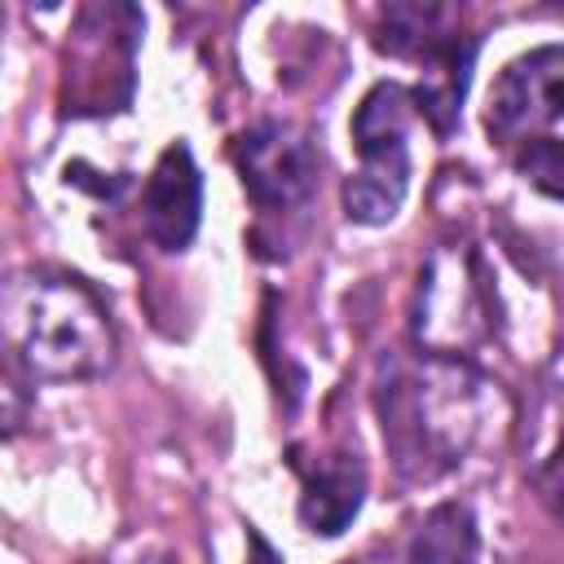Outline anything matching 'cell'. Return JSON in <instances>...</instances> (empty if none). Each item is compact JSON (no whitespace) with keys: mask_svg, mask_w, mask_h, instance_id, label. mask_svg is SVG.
<instances>
[{"mask_svg":"<svg viewBox=\"0 0 564 564\" xmlns=\"http://www.w3.org/2000/svg\"><path fill=\"white\" fill-rule=\"evenodd\" d=\"M375 410L392 467L427 485L454 471L476 445L489 414V379L463 357L388 352L379 361Z\"/></svg>","mask_w":564,"mask_h":564,"instance_id":"1","label":"cell"},{"mask_svg":"<svg viewBox=\"0 0 564 564\" xmlns=\"http://www.w3.org/2000/svg\"><path fill=\"white\" fill-rule=\"evenodd\" d=\"M4 339L13 366L35 383L97 379L115 361V322L97 291L66 273H13L4 282Z\"/></svg>","mask_w":564,"mask_h":564,"instance_id":"2","label":"cell"},{"mask_svg":"<svg viewBox=\"0 0 564 564\" xmlns=\"http://www.w3.org/2000/svg\"><path fill=\"white\" fill-rule=\"evenodd\" d=\"M375 44L392 57H414L423 66V79L414 88L419 115L449 137L467 97L471 57L480 48V35H458V9L449 4H388L379 18Z\"/></svg>","mask_w":564,"mask_h":564,"instance_id":"3","label":"cell"},{"mask_svg":"<svg viewBox=\"0 0 564 564\" xmlns=\"http://www.w3.org/2000/svg\"><path fill=\"white\" fill-rule=\"evenodd\" d=\"M419 101L405 84H375L357 115H352V141L361 154V167L344 181V216L357 225H388L410 189V128H414Z\"/></svg>","mask_w":564,"mask_h":564,"instance_id":"4","label":"cell"},{"mask_svg":"<svg viewBox=\"0 0 564 564\" xmlns=\"http://www.w3.org/2000/svg\"><path fill=\"white\" fill-rule=\"evenodd\" d=\"M494 330L489 322V286L480 256L471 247H441L419 273L414 300V344L419 352L463 357Z\"/></svg>","mask_w":564,"mask_h":564,"instance_id":"5","label":"cell"},{"mask_svg":"<svg viewBox=\"0 0 564 564\" xmlns=\"http://www.w3.org/2000/svg\"><path fill=\"white\" fill-rule=\"evenodd\" d=\"M234 167L260 216H295L317 194L322 154L295 123L260 119L234 141Z\"/></svg>","mask_w":564,"mask_h":564,"instance_id":"6","label":"cell"},{"mask_svg":"<svg viewBox=\"0 0 564 564\" xmlns=\"http://www.w3.org/2000/svg\"><path fill=\"white\" fill-rule=\"evenodd\" d=\"M555 119H564V44H538L511 57L494 79L485 128L498 141H516Z\"/></svg>","mask_w":564,"mask_h":564,"instance_id":"7","label":"cell"},{"mask_svg":"<svg viewBox=\"0 0 564 564\" xmlns=\"http://www.w3.org/2000/svg\"><path fill=\"white\" fill-rule=\"evenodd\" d=\"M291 467L300 476V524L322 538L344 533L366 502V463L357 445H335L317 458H304L295 445Z\"/></svg>","mask_w":564,"mask_h":564,"instance_id":"8","label":"cell"},{"mask_svg":"<svg viewBox=\"0 0 564 564\" xmlns=\"http://www.w3.org/2000/svg\"><path fill=\"white\" fill-rule=\"evenodd\" d=\"M141 220L159 251H185L203 220V172L185 141H172L141 189Z\"/></svg>","mask_w":564,"mask_h":564,"instance_id":"9","label":"cell"},{"mask_svg":"<svg viewBox=\"0 0 564 564\" xmlns=\"http://www.w3.org/2000/svg\"><path fill=\"white\" fill-rule=\"evenodd\" d=\"M476 560H480V529L471 507L441 502L419 520L397 564H476Z\"/></svg>","mask_w":564,"mask_h":564,"instance_id":"10","label":"cell"},{"mask_svg":"<svg viewBox=\"0 0 564 564\" xmlns=\"http://www.w3.org/2000/svg\"><path fill=\"white\" fill-rule=\"evenodd\" d=\"M516 172L546 198H564V141L560 137H529L516 150Z\"/></svg>","mask_w":564,"mask_h":564,"instance_id":"11","label":"cell"},{"mask_svg":"<svg viewBox=\"0 0 564 564\" xmlns=\"http://www.w3.org/2000/svg\"><path fill=\"white\" fill-rule=\"evenodd\" d=\"M533 489H538V498L546 502V511L564 524V441L533 467Z\"/></svg>","mask_w":564,"mask_h":564,"instance_id":"12","label":"cell"},{"mask_svg":"<svg viewBox=\"0 0 564 564\" xmlns=\"http://www.w3.org/2000/svg\"><path fill=\"white\" fill-rule=\"evenodd\" d=\"M137 564H172L167 555H145V560H137Z\"/></svg>","mask_w":564,"mask_h":564,"instance_id":"13","label":"cell"}]
</instances>
